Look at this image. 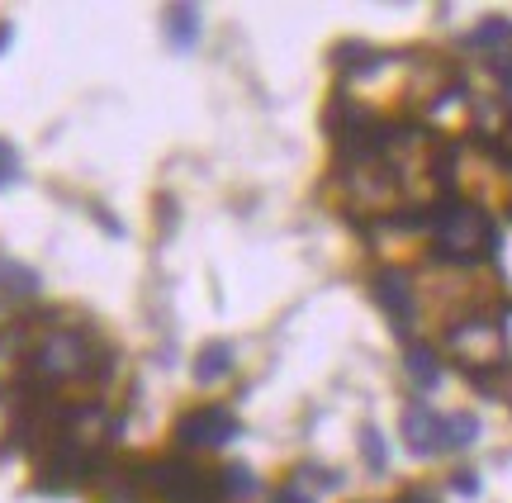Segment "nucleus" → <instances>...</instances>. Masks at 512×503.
Listing matches in <instances>:
<instances>
[{
  "mask_svg": "<svg viewBox=\"0 0 512 503\" xmlns=\"http://www.w3.org/2000/svg\"><path fill=\"white\" fill-rule=\"evenodd\" d=\"M114 371V352L105 342H95L86 328H48L43 337H34V352H29V380L34 390L53 394L57 385H76V380H110Z\"/></svg>",
  "mask_w": 512,
  "mask_h": 503,
  "instance_id": "f257e3e1",
  "label": "nucleus"
},
{
  "mask_svg": "<svg viewBox=\"0 0 512 503\" xmlns=\"http://www.w3.org/2000/svg\"><path fill=\"white\" fill-rule=\"evenodd\" d=\"M432 257L451 261V266H479V261L498 257V224L484 205L470 200H441L432 209Z\"/></svg>",
  "mask_w": 512,
  "mask_h": 503,
  "instance_id": "f03ea898",
  "label": "nucleus"
},
{
  "mask_svg": "<svg viewBox=\"0 0 512 503\" xmlns=\"http://www.w3.org/2000/svg\"><path fill=\"white\" fill-rule=\"evenodd\" d=\"M446 352L456 356V366L465 375H475L479 385H489V380L508 366L512 342H508V328H503L498 318L470 314V318H460L456 328L446 333Z\"/></svg>",
  "mask_w": 512,
  "mask_h": 503,
  "instance_id": "7ed1b4c3",
  "label": "nucleus"
},
{
  "mask_svg": "<svg viewBox=\"0 0 512 503\" xmlns=\"http://www.w3.org/2000/svg\"><path fill=\"white\" fill-rule=\"evenodd\" d=\"M147 499L162 503H228L219 470H204L190 456H166V461H143Z\"/></svg>",
  "mask_w": 512,
  "mask_h": 503,
  "instance_id": "20e7f679",
  "label": "nucleus"
},
{
  "mask_svg": "<svg viewBox=\"0 0 512 503\" xmlns=\"http://www.w3.org/2000/svg\"><path fill=\"white\" fill-rule=\"evenodd\" d=\"M238 437V418L233 409H223V404H204V409H190L176 423V442L190 451H214V447H228Z\"/></svg>",
  "mask_w": 512,
  "mask_h": 503,
  "instance_id": "39448f33",
  "label": "nucleus"
},
{
  "mask_svg": "<svg viewBox=\"0 0 512 503\" xmlns=\"http://www.w3.org/2000/svg\"><path fill=\"white\" fill-rule=\"evenodd\" d=\"M375 299H380V309L389 314L394 333H399V337L413 333L418 299H413V285H408V276H403V271H380V276H375Z\"/></svg>",
  "mask_w": 512,
  "mask_h": 503,
  "instance_id": "423d86ee",
  "label": "nucleus"
},
{
  "mask_svg": "<svg viewBox=\"0 0 512 503\" xmlns=\"http://www.w3.org/2000/svg\"><path fill=\"white\" fill-rule=\"evenodd\" d=\"M441 428H446V418H437V413L427 409V404H418V399L403 409V442H408L413 456H432V451L446 447V442H441Z\"/></svg>",
  "mask_w": 512,
  "mask_h": 503,
  "instance_id": "0eeeda50",
  "label": "nucleus"
},
{
  "mask_svg": "<svg viewBox=\"0 0 512 503\" xmlns=\"http://www.w3.org/2000/svg\"><path fill=\"white\" fill-rule=\"evenodd\" d=\"M508 43H512V19H503V15L479 19L475 29H470V38H465V48H475V53H503Z\"/></svg>",
  "mask_w": 512,
  "mask_h": 503,
  "instance_id": "6e6552de",
  "label": "nucleus"
},
{
  "mask_svg": "<svg viewBox=\"0 0 512 503\" xmlns=\"http://www.w3.org/2000/svg\"><path fill=\"white\" fill-rule=\"evenodd\" d=\"M166 34L176 43V53H190L195 38H200V15H195V5H171V10H166Z\"/></svg>",
  "mask_w": 512,
  "mask_h": 503,
  "instance_id": "1a4fd4ad",
  "label": "nucleus"
},
{
  "mask_svg": "<svg viewBox=\"0 0 512 503\" xmlns=\"http://www.w3.org/2000/svg\"><path fill=\"white\" fill-rule=\"evenodd\" d=\"M233 371V342H209L200 356H195V380L200 385H214Z\"/></svg>",
  "mask_w": 512,
  "mask_h": 503,
  "instance_id": "9d476101",
  "label": "nucleus"
},
{
  "mask_svg": "<svg viewBox=\"0 0 512 503\" xmlns=\"http://www.w3.org/2000/svg\"><path fill=\"white\" fill-rule=\"evenodd\" d=\"M403 366H408L418 390H432L441 380V366H437V352H432V347H408V352H403Z\"/></svg>",
  "mask_w": 512,
  "mask_h": 503,
  "instance_id": "9b49d317",
  "label": "nucleus"
},
{
  "mask_svg": "<svg viewBox=\"0 0 512 503\" xmlns=\"http://www.w3.org/2000/svg\"><path fill=\"white\" fill-rule=\"evenodd\" d=\"M384 62H389V57L384 53H370L366 43H342V48H337V67H342V72H356V76H366V72H375V67H384Z\"/></svg>",
  "mask_w": 512,
  "mask_h": 503,
  "instance_id": "f8f14e48",
  "label": "nucleus"
},
{
  "mask_svg": "<svg viewBox=\"0 0 512 503\" xmlns=\"http://www.w3.org/2000/svg\"><path fill=\"white\" fill-rule=\"evenodd\" d=\"M0 290H5V295L29 299V295H38V276L29 271V266H19V261H10V257H0Z\"/></svg>",
  "mask_w": 512,
  "mask_h": 503,
  "instance_id": "ddd939ff",
  "label": "nucleus"
},
{
  "mask_svg": "<svg viewBox=\"0 0 512 503\" xmlns=\"http://www.w3.org/2000/svg\"><path fill=\"white\" fill-rule=\"evenodd\" d=\"M475 437H479L475 413H451V418H446V428H441V442H446V447H470Z\"/></svg>",
  "mask_w": 512,
  "mask_h": 503,
  "instance_id": "4468645a",
  "label": "nucleus"
},
{
  "mask_svg": "<svg viewBox=\"0 0 512 503\" xmlns=\"http://www.w3.org/2000/svg\"><path fill=\"white\" fill-rule=\"evenodd\" d=\"M219 480H223V494H228V499H247V494H256V475L247 466H238V461L223 466Z\"/></svg>",
  "mask_w": 512,
  "mask_h": 503,
  "instance_id": "2eb2a0df",
  "label": "nucleus"
},
{
  "mask_svg": "<svg viewBox=\"0 0 512 503\" xmlns=\"http://www.w3.org/2000/svg\"><path fill=\"white\" fill-rule=\"evenodd\" d=\"M361 451H366V461H370V470L380 475L384 466H389V451H384V437L375 428H361Z\"/></svg>",
  "mask_w": 512,
  "mask_h": 503,
  "instance_id": "dca6fc26",
  "label": "nucleus"
},
{
  "mask_svg": "<svg viewBox=\"0 0 512 503\" xmlns=\"http://www.w3.org/2000/svg\"><path fill=\"white\" fill-rule=\"evenodd\" d=\"M15 181H19V152H15V143L0 138V190H10Z\"/></svg>",
  "mask_w": 512,
  "mask_h": 503,
  "instance_id": "f3484780",
  "label": "nucleus"
},
{
  "mask_svg": "<svg viewBox=\"0 0 512 503\" xmlns=\"http://www.w3.org/2000/svg\"><path fill=\"white\" fill-rule=\"evenodd\" d=\"M494 76H498V86H503V95L512 100V53H508V57H498V62H494Z\"/></svg>",
  "mask_w": 512,
  "mask_h": 503,
  "instance_id": "a211bd4d",
  "label": "nucleus"
},
{
  "mask_svg": "<svg viewBox=\"0 0 512 503\" xmlns=\"http://www.w3.org/2000/svg\"><path fill=\"white\" fill-rule=\"evenodd\" d=\"M271 503H313L304 489H294V485H285V489H275L271 494Z\"/></svg>",
  "mask_w": 512,
  "mask_h": 503,
  "instance_id": "6ab92c4d",
  "label": "nucleus"
},
{
  "mask_svg": "<svg viewBox=\"0 0 512 503\" xmlns=\"http://www.w3.org/2000/svg\"><path fill=\"white\" fill-rule=\"evenodd\" d=\"M451 485H456L460 494H475V489H479V480H475V475H470V470H456V480H451Z\"/></svg>",
  "mask_w": 512,
  "mask_h": 503,
  "instance_id": "aec40b11",
  "label": "nucleus"
},
{
  "mask_svg": "<svg viewBox=\"0 0 512 503\" xmlns=\"http://www.w3.org/2000/svg\"><path fill=\"white\" fill-rule=\"evenodd\" d=\"M403 503H437V499H432V494H418V489H413V494H403Z\"/></svg>",
  "mask_w": 512,
  "mask_h": 503,
  "instance_id": "412c9836",
  "label": "nucleus"
},
{
  "mask_svg": "<svg viewBox=\"0 0 512 503\" xmlns=\"http://www.w3.org/2000/svg\"><path fill=\"white\" fill-rule=\"evenodd\" d=\"M5 43H10V24H0V48H5Z\"/></svg>",
  "mask_w": 512,
  "mask_h": 503,
  "instance_id": "4be33fe9",
  "label": "nucleus"
}]
</instances>
